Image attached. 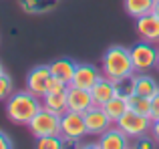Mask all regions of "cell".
<instances>
[{
    "label": "cell",
    "instance_id": "6da1fadb",
    "mask_svg": "<svg viewBox=\"0 0 159 149\" xmlns=\"http://www.w3.org/2000/svg\"><path fill=\"white\" fill-rule=\"evenodd\" d=\"M43 109L40 97L32 95L30 91H14L6 99V117L14 125H28L39 111Z\"/></svg>",
    "mask_w": 159,
    "mask_h": 149
},
{
    "label": "cell",
    "instance_id": "7a4b0ae2",
    "mask_svg": "<svg viewBox=\"0 0 159 149\" xmlns=\"http://www.w3.org/2000/svg\"><path fill=\"white\" fill-rule=\"evenodd\" d=\"M101 73H103V77L111 79V81L127 77V74H135L131 51L127 47H119V44L109 47L103 52V59H101Z\"/></svg>",
    "mask_w": 159,
    "mask_h": 149
},
{
    "label": "cell",
    "instance_id": "3957f363",
    "mask_svg": "<svg viewBox=\"0 0 159 149\" xmlns=\"http://www.w3.org/2000/svg\"><path fill=\"white\" fill-rule=\"evenodd\" d=\"M85 135H89V131H87L83 113L65 111V113L61 115V137L66 141V145L79 143Z\"/></svg>",
    "mask_w": 159,
    "mask_h": 149
},
{
    "label": "cell",
    "instance_id": "277c9868",
    "mask_svg": "<svg viewBox=\"0 0 159 149\" xmlns=\"http://www.w3.org/2000/svg\"><path fill=\"white\" fill-rule=\"evenodd\" d=\"M28 129L34 135V139L47 137V135H58L61 133V115L48 109H40L39 113L32 117V121L28 123Z\"/></svg>",
    "mask_w": 159,
    "mask_h": 149
},
{
    "label": "cell",
    "instance_id": "5b68a950",
    "mask_svg": "<svg viewBox=\"0 0 159 149\" xmlns=\"http://www.w3.org/2000/svg\"><path fill=\"white\" fill-rule=\"evenodd\" d=\"M151 123H153V119L149 115H141V113H135V111L129 109L115 125L129 139H137V137H143V135H147L151 131Z\"/></svg>",
    "mask_w": 159,
    "mask_h": 149
},
{
    "label": "cell",
    "instance_id": "8992f818",
    "mask_svg": "<svg viewBox=\"0 0 159 149\" xmlns=\"http://www.w3.org/2000/svg\"><path fill=\"white\" fill-rule=\"evenodd\" d=\"M129 51H131V61H133V67H135V73H147L153 67H157L159 51L153 47V43L141 40L135 47H131Z\"/></svg>",
    "mask_w": 159,
    "mask_h": 149
},
{
    "label": "cell",
    "instance_id": "52a82bcc",
    "mask_svg": "<svg viewBox=\"0 0 159 149\" xmlns=\"http://www.w3.org/2000/svg\"><path fill=\"white\" fill-rule=\"evenodd\" d=\"M83 117H85V125H87L89 135H95V137H101L109 127H113L111 117L107 115V111L101 105H93L91 109H87L83 113Z\"/></svg>",
    "mask_w": 159,
    "mask_h": 149
},
{
    "label": "cell",
    "instance_id": "ba28073f",
    "mask_svg": "<svg viewBox=\"0 0 159 149\" xmlns=\"http://www.w3.org/2000/svg\"><path fill=\"white\" fill-rule=\"evenodd\" d=\"M51 77H52V73H51V67H48V65H36V67H32L26 74V89L30 91L32 95H36V97H43V95L47 93Z\"/></svg>",
    "mask_w": 159,
    "mask_h": 149
},
{
    "label": "cell",
    "instance_id": "9c48e42d",
    "mask_svg": "<svg viewBox=\"0 0 159 149\" xmlns=\"http://www.w3.org/2000/svg\"><path fill=\"white\" fill-rule=\"evenodd\" d=\"M93 103V95L91 91L81 89V87L69 85L66 89V111H75V113H85L87 109H91Z\"/></svg>",
    "mask_w": 159,
    "mask_h": 149
},
{
    "label": "cell",
    "instance_id": "30bf717a",
    "mask_svg": "<svg viewBox=\"0 0 159 149\" xmlns=\"http://www.w3.org/2000/svg\"><path fill=\"white\" fill-rule=\"evenodd\" d=\"M101 77H103V73L99 71L95 65H91V63H77V69H75V74H73L70 85L91 91L95 87V83H97Z\"/></svg>",
    "mask_w": 159,
    "mask_h": 149
},
{
    "label": "cell",
    "instance_id": "8fae6325",
    "mask_svg": "<svg viewBox=\"0 0 159 149\" xmlns=\"http://www.w3.org/2000/svg\"><path fill=\"white\" fill-rule=\"evenodd\" d=\"M135 20H137L135 28H137V34L141 36V40L159 44V16L149 12V14H143Z\"/></svg>",
    "mask_w": 159,
    "mask_h": 149
},
{
    "label": "cell",
    "instance_id": "7c38bea8",
    "mask_svg": "<svg viewBox=\"0 0 159 149\" xmlns=\"http://www.w3.org/2000/svg\"><path fill=\"white\" fill-rule=\"evenodd\" d=\"M129 141H131V139L115 125V127H109L105 133L99 137L97 145L101 149H127L129 145H131Z\"/></svg>",
    "mask_w": 159,
    "mask_h": 149
},
{
    "label": "cell",
    "instance_id": "4fadbf2b",
    "mask_svg": "<svg viewBox=\"0 0 159 149\" xmlns=\"http://www.w3.org/2000/svg\"><path fill=\"white\" fill-rule=\"evenodd\" d=\"M91 95H93V103L95 105H105L107 101H111L113 97H115V83L111 81V79L107 77H101L97 83H95V87L91 89Z\"/></svg>",
    "mask_w": 159,
    "mask_h": 149
},
{
    "label": "cell",
    "instance_id": "5bb4252c",
    "mask_svg": "<svg viewBox=\"0 0 159 149\" xmlns=\"http://www.w3.org/2000/svg\"><path fill=\"white\" fill-rule=\"evenodd\" d=\"M48 67H51L52 77H57V79H61V81H65L66 85H70L75 69H77V63L70 61V59H57V61H52Z\"/></svg>",
    "mask_w": 159,
    "mask_h": 149
},
{
    "label": "cell",
    "instance_id": "9a60e30c",
    "mask_svg": "<svg viewBox=\"0 0 159 149\" xmlns=\"http://www.w3.org/2000/svg\"><path fill=\"white\" fill-rule=\"evenodd\" d=\"M103 109L107 111V115L111 117L113 123H117L125 113L129 111V105H127V97H121V95H115L111 101H107L103 105Z\"/></svg>",
    "mask_w": 159,
    "mask_h": 149
},
{
    "label": "cell",
    "instance_id": "2e32d148",
    "mask_svg": "<svg viewBox=\"0 0 159 149\" xmlns=\"http://www.w3.org/2000/svg\"><path fill=\"white\" fill-rule=\"evenodd\" d=\"M159 91V85L153 77H149L147 73H139L135 74V93L137 95H143V97H149L151 99Z\"/></svg>",
    "mask_w": 159,
    "mask_h": 149
},
{
    "label": "cell",
    "instance_id": "e0dca14e",
    "mask_svg": "<svg viewBox=\"0 0 159 149\" xmlns=\"http://www.w3.org/2000/svg\"><path fill=\"white\" fill-rule=\"evenodd\" d=\"M18 4L26 14H44L57 6L58 0H18Z\"/></svg>",
    "mask_w": 159,
    "mask_h": 149
},
{
    "label": "cell",
    "instance_id": "ac0fdd59",
    "mask_svg": "<svg viewBox=\"0 0 159 149\" xmlns=\"http://www.w3.org/2000/svg\"><path fill=\"white\" fill-rule=\"evenodd\" d=\"M153 4H155V0H123L125 12L131 18H139L143 14H149L153 10Z\"/></svg>",
    "mask_w": 159,
    "mask_h": 149
},
{
    "label": "cell",
    "instance_id": "d6986e66",
    "mask_svg": "<svg viewBox=\"0 0 159 149\" xmlns=\"http://www.w3.org/2000/svg\"><path fill=\"white\" fill-rule=\"evenodd\" d=\"M40 101H43L44 109L62 115L66 111V91L65 93H47V95L40 97Z\"/></svg>",
    "mask_w": 159,
    "mask_h": 149
},
{
    "label": "cell",
    "instance_id": "ffe728a7",
    "mask_svg": "<svg viewBox=\"0 0 159 149\" xmlns=\"http://www.w3.org/2000/svg\"><path fill=\"white\" fill-rule=\"evenodd\" d=\"M127 105L131 111H135V113H141V115H149L151 113V99L149 97H143V95H129L127 97ZM151 117V115H149Z\"/></svg>",
    "mask_w": 159,
    "mask_h": 149
},
{
    "label": "cell",
    "instance_id": "44dd1931",
    "mask_svg": "<svg viewBox=\"0 0 159 149\" xmlns=\"http://www.w3.org/2000/svg\"><path fill=\"white\" fill-rule=\"evenodd\" d=\"M115 93L121 97H129V95L135 93V74H127V77L115 79Z\"/></svg>",
    "mask_w": 159,
    "mask_h": 149
},
{
    "label": "cell",
    "instance_id": "7402d4cb",
    "mask_svg": "<svg viewBox=\"0 0 159 149\" xmlns=\"http://www.w3.org/2000/svg\"><path fill=\"white\" fill-rule=\"evenodd\" d=\"M36 147L39 149H62L66 147V141L58 135H47V137H39L36 139Z\"/></svg>",
    "mask_w": 159,
    "mask_h": 149
},
{
    "label": "cell",
    "instance_id": "603a6c76",
    "mask_svg": "<svg viewBox=\"0 0 159 149\" xmlns=\"http://www.w3.org/2000/svg\"><path fill=\"white\" fill-rule=\"evenodd\" d=\"M12 93H14V81H12L10 74L4 71L0 74V101H6Z\"/></svg>",
    "mask_w": 159,
    "mask_h": 149
},
{
    "label": "cell",
    "instance_id": "cb8c5ba5",
    "mask_svg": "<svg viewBox=\"0 0 159 149\" xmlns=\"http://www.w3.org/2000/svg\"><path fill=\"white\" fill-rule=\"evenodd\" d=\"M153 141H155V139H149L147 135H143V137H137L135 147L137 149H151L153 147Z\"/></svg>",
    "mask_w": 159,
    "mask_h": 149
},
{
    "label": "cell",
    "instance_id": "d4e9b609",
    "mask_svg": "<svg viewBox=\"0 0 159 149\" xmlns=\"http://www.w3.org/2000/svg\"><path fill=\"white\" fill-rule=\"evenodd\" d=\"M151 119H159V91L151 97Z\"/></svg>",
    "mask_w": 159,
    "mask_h": 149
},
{
    "label": "cell",
    "instance_id": "484cf974",
    "mask_svg": "<svg viewBox=\"0 0 159 149\" xmlns=\"http://www.w3.org/2000/svg\"><path fill=\"white\" fill-rule=\"evenodd\" d=\"M14 143H12V139H10V135L8 133H4L2 129H0V149H10Z\"/></svg>",
    "mask_w": 159,
    "mask_h": 149
},
{
    "label": "cell",
    "instance_id": "4316f807",
    "mask_svg": "<svg viewBox=\"0 0 159 149\" xmlns=\"http://www.w3.org/2000/svg\"><path fill=\"white\" fill-rule=\"evenodd\" d=\"M151 133H153V139L159 143V119H153V123H151Z\"/></svg>",
    "mask_w": 159,
    "mask_h": 149
},
{
    "label": "cell",
    "instance_id": "83f0119b",
    "mask_svg": "<svg viewBox=\"0 0 159 149\" xmlns=\"http://www.w3.org/2000/svg\"><path fill=\"white\" fill-rule=\"evenodd\" d=\"M153 14H155V16H159V0H155V4H153Z\"/></svg>",
    "mask_w": 159,
    "mask_h": 149
},
{
    "label": "cell",
    "instance_id": "f1b7e54d",
    "mask_svg": "<svg viewBox=\"0 0 159 149\" xmlns=\"http://www.w3.org/2000/svg\"><path fill=\"white\" fill-rule=\"evenodd\" d=\"M4 73V67H2V63H0V74H2Z\"/></svg>",
    "mask_w": 159,
    "mask_h": 149
},
{
    "label": "cell",
    "instance_id": "f546056e",
    "mask_svg": "<svg viewBox=\"0 0 159 149\" xmlns=\"http://www.w3.org/2000/svg\"><path fill=\"white\" fill-rule=\"evenodd\" d=\"M157 69H159V55H157Z\"/></svg>",
    "mask_w": 159,
    "mask_h": 149
}]
</instances>
